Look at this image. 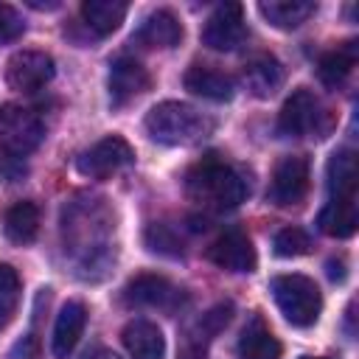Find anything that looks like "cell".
<instances>
[{"mask_svg": "<svg viewBox=\"0 0 359 359\" xmlns=\"http://www.w3.org/2000/svg\"><path fill=\"white\" fill-rule=\"evenodd\" d=\"M121 339L132 359H163V353H165L163 331L149 320H132L123 328Z\"/></svg>", "mask_w": 359, "mask_h": 359, "instance_id": "obj_16", "label": "cell"}, {"mask_svg": "<svg viewBox=\"0 0 359 359\" xmlns=\"http://www.w3.org/2000/svg\"><path fill=\"white\" fill-rule=\"evenodd\" d=\"M208 258L224 269V272H252L258 264L255 247L250 241V236L244 230H227L222 233L210 247H208Z\"/></svg>", "mask_w": 359, "mask_h": 359, "instance_id": "obj_10", "label": "cell"}, {"mask_svg": "<svg viewBox=\"0 0 359 359\" xmlns=\"http://www.w3.org/2000/svg\"><path fill=\"white\" fill-rule=\"evenodd\" d=\"M320 118H323L320 101L314 98V93L300 87L280 107V112H278V132L283 137H303V135L320 129Z\"/></svg>", "mask_w": 359, "mask_h": 359, "instance_id": "obj_8", "label": "cell"}, {"mask_svg": "<svg viewBox=\"0 0 359 359\" xmlns=\"http://www.w3.org/2000/svg\"><path fill=\"white\" fill-rule=\"evenodd\" d=\"M241 81H244V87L252 95L269 98L283 84V67H280V62L275 56H258V59H252V62L244 65Z\"/></svg>", "mask_w": 359, "mask_h": 359, "instance_id": "obj_17", "label": "cell"}, {"mask_svg": "<svg viewBox=\"0 0 359 359\" xmlns=\"http://www.w3.org/2000/svg\"><path fill=\"white\" fill-rule=\"evenodd\" d=\"M84 325H87V309L84 303L79 300H67L56 317V325H53V339H50V348H53V356L56 359H67L73 353V348L79 345L81 334H84Z\"/></svg>", "mask_w": 359, "mask_h": 359, "instance_id": "obj_13", "label": "cell"}, {"mask_svg": "<svg viewBox=\"0 0 359 359\" xmlns=\"http://www.w3.org/2000/svg\"><path fill=\"white\" fill-rule=\"evenodd\" d=\"M208 121L202 112H196L188 104L180 101H163L154 104L146 115V132L151 140L165 143V146H188L196 143L208 132Z\"/></svg>", "mask_w": 359, "mask_h": 359, "instance_id": "obj_2", "label": "cell"}, {"mask_svg": "<svg viewBox=\"0 0 359 359\" xmlns=\"http://www.w3.org/2000/svg\"><path fill=\"white\" fill-rule=\"evenodd\" d=\"M320 230L325 236H334V238H348L356 233L359 227V210H356V199H331L323 210H320V219H317Z\"/></svg>", "mask_w": 359, "mask_h": 359, "instance_id": "obj_19", "label": "cell"}, {"mask_svg": "<svg viewBox=\"0 0 359 359\" xmlns=\"http://www.w3.org/2000/svg\"><path fill=\"white\" fill-rule=\"evenodd\" d=\"M45 137L39 115L22 104H0V149L11 157L31 154Z\"/></svg>", "mask_w": 359, "mask_h": 359, "instance_id": "obj_4", "label": "cell"}, {"mask_svg": "<svg viewBox=\"0 0 359 359\" xmlns=\"http://www.w3.org/2000/svg\"><path fill=\"white\" fill-rule=\"evenodd\" d=\"M36 353H39V342H36L34 334L22 337V339L11 348V359H36Z\"/></svg>", "mask_w": 359, "mask_h": 359, "instance_id": "obj_31", "label": "cell"}, {"mask_svg": "<svg viewBox=\"0 0 359 359\" xmlns=\"http://www.w3.org/2000/svg\"><path fill=\"white\" fill-rule=\"evenodd\" d=\"M353 65H356V42H345L334 50H328L320 65H317V76L325 87L337 90L348 81V76L353 73Z\"/></svg>", "mask_w": 359, "mask_h": 359, "instance_id": "obj_23", "label": "cell"}, {"mask_svg": "<svg viewBox=\"0 0 359 359\" xmlns=\"http://www.w3.org/2000/svg\"><path fill=\"white\" fill-rule=\"evenodd\" d=\"M81 359H121V356L112 353V351H107V348H93V351H87Z\"/></svg>", "mask_w": 359, "mask_h": 359, "instance_id": "obj_32", "label": "cell"}, {"mask_svg": "<svg viewBox=\"0 0 359 359\" xmlns=\"http://www.w3.org/2000/svg\"><path fill=\"white\" fill-rule=\"evenodd\" d=\"M247 36L244 11L238 3H222L202 28V42L213 50H236Z\"/></svg>", "mask_w": 359, "mask_h": 359, "instance_id": "obj_9", "label": "cell"}, {"mask_svg": "<svg viewBox=\"0 0 359 359\" xmlns=\"http://www.w3.org/2000/svg\"><path fill=\"white\" fill-rule=\"evenodd\" d=\"M39 219H42L39 216V208L34 202H28V199H20V202H14L6 210L3 230H6L8 241H14V244H31L36 238V233H39Z\"/></svg>", "mask_w": 359, "mask_h": 359, "instance_id": "obj_20", "label": "cell"}, {"mask_svg": "<svg viewBox=\"0 0 359 359\" xmlns=\"http://www.w3.org/2000/svg\"><path fill=\"white\" fill-rule=\"evenodd\" d=\"M272 247H275V255H280V258H297L311 250V238L303 227H283L275 233Z\"/></svg>", "mask_w": 359, "mask_h": 359, "instance_id": "obj_26", "label": "cell"}, {"mask_svg": "<svg viewBox=\"0 0 359 359\" xmlns=\"http://www.w3.org/2000/svg\"><path fill=\"white\" fill-rule=\"evenodd\" d=\"M126 300L135 303V306H149V309L174 311V309L185 300V294H182V289H177L168 278L143 272V275H137V278H132V280L126 283Z\"/></svg>", "mask_w": 359, "mask_h": 359, "instance_id": "obj_11", "label": "cell"}, {"mask_svg": "<svg viewBox=\"0 0 359 359\" xmlns=\"http://www.w3.org/2000/svg\"><path fill=\"white\" fill-rule=\"evenodd\" d=\"M185 194L205 210H233L247 196L244 177L216 154L202 157L185 174Z\"/></svg>", "mask_w": 359, "mask_h": 359, "instance_id": "obj_1", "label": "cell"}, {"mask_svg": "<svg viewBox=\"0 0 359 359\" xmlns=\"http://www.w3.org/2000/svg\"><path fill=\"white\" fill-rule=\"evenodd\" d=\"M269 292L280 309V314L297 325V328H309L317 323L320 311H323V294L317 289V283L306 275H278L269 283Z\"/></svg>", "mask_w": 359, "mask_h": 359, "instance_id": "obj_3", "label": "cell"}, {"mask_svg": "<svg viewBox=\"0 0 359 359\" xmlns=\"http://www.w3.org/2000/svg\"><path fill=\"white\" fill-rule=\"evenodd\" d=\"M258 11L275 25V28H297L314 14L311 0H264L258 3Z\"/></svg>", "mask_w": 359, "mask_h": 359, "instance_id": "obj_24", "label": "cell"}, {"mask_svg": "<svg viewBox=\"0 0 359 359\" xmlns=\"http://www.w3.org/2000/svg\"><path fill=\"white\" fill-rule=\"evenodd\" d=\"M132 39L143 48H174L182 39V22L168 8H157L140 22Z\"/></svg>", "mask_w": 359, "mask_h": 359, "instance_id": "obj_15", "label": "cell"}, {"mask_svg": "<svg viewBox=\"0 0 359 359\" xmlns=\"http://www.w3.org/2000/svg\"><path fill=\"white\" fill-rule=\"evenodd\" d=\"M22 17L17 14V8L0 3V42H11L22 34Z\"/></svg>", "mask_w": 359, "mask_h": 359, "instance_id": "obj_30", "label": "cell"}, {"mask_svg": "<svg viewBox=\"0 0 359 359\" xmlns=\"http://www.w3.org/2000/svg\"><path fill=\"white\" fill-rule=\"evenodd\" d=\"M328 194L331 199H356V154L339 149L328 160Z\"/></svg>", "mask_w": 359, "mask_h": 359, "instance_id": "obj_21", "label": "cell"}, {"mask_svg": "<svg viewBox=\"0 0 359 359\" xmlns=\"http://www.w3.org/2000/svg\"><path fill=\"white\" fill-rule=\"evenodd\" d=\"M146 247H149L151 252L171 255V258L182 255V238H180L168 224H163V222H154V224L146 227Z\"/></svg>", "mask_w": 359, "mask_h": 359, "instance_id": "obj_27", "label": "cell"}, {"mask_svg": "<svg viewBox=\"0 0 359 359\" xmlns=\"http://www.w3.org/2000/svg\"><path fill=\"white\" fill-rule=\"evenodd\" d=\"M230 320H233V303H219V306H213L210 311H205L194 325H196L208 339H213L219 331L227 328Z\"/></svg>", "mask_w": 359, "mask_h": 359, "instance_id": "obj_28", "label": "cell"}, {"mask_svg": "<svg viewBox=\"0 0 359 359\" xmlns=\"http://www.w3.org/2000/svg\"><path fill=\"white\" fill-rule=\"evenodd\" d=\"M129 6L123 0H87L81 6V17H84V25L95 34V36H107L112 34L123 17H126Z\"/></svg>", "mask_w": 359, "mask_h": 359, "instance_id": "obj_22", "label": "cell"}, {"mask_svg": "<svg viewBox=\"0 0 359 359\" xmlns=\"http://www.w3.org/2000/svg\"><path fill=\"white\" fill-rule=\"evenodd\" d=\"M303 359H325V356H303Z\"/></svg>", "mask_w": 359, "mask_h": 359, "instance_id": "obj_34", "label": "cell"}, {"mask_svg": "<svg viewBox=\"0 0 359 359\" xmlns=\"http://www.w3.org/2000/svg\"><path fill=\"white\" fill-rule=\"evenodd\" d=\"M208 345H210V339L196 325H191L177 351V359H208Z\"/></svg>", "mask_w": 359, "mask_h": 359, "instance_id": "obj_29", "label": "cell"}, {"mask_svg": "<svg viewBox=\"0 0 359 359\" xmlns=\"http://www.w3.org/2000/svg\"><path fill=\"white\" fill-rule=\"evenodd\" d=\"M309 185H311L309 160L303 154H286L278 160V165L272 171L266 199L278 208H292V205H300L306 199Z\"/></svg>", "mask_w": 359, "mask_h": 359, "instance_id": "obj_5", "label": "cell"}, {"mask_svg": "<svg viewBox=\"0 0 359 359\" xmlns=\"http://www.w3.org/2000/svg\"><path fill=\"white\" fill-rule=\"evenodd\" d=\"M132 160H135L132 146H129L121 135H107V137H101L98 143H93L87 151L79 154L76 168H79L81 177L107 180V177H112L115 171L126 168Z\"/></svg>", "mask_w": 359, "mask_h": 359, "instance_id": "obj_6", "label": "cell"}, {"mask_svg": "<svg viewBox=\"0 0 359 359\" xmlns=\"http://www.w3.org/2000/svg\"><path fill=\"white\" fill-rule=\"evenodd\" d=\"M53 59L42 50H17L6 65V81L17 93H36L53 79Z\"/></svg>", "mask_w": 359, "mask_h": 359, "instance_id": "obj_7", "label": "cell"}, {"mask_svg": "<svg viewBox=\"0 0 359 359\" xmlns=\"http://www.w3.org/2000/svg\"><path fill=\"white\" fill-rule=\"evenodd\" d=\"M328 275L334 280H342L345 278V269H342V261H328Z\"/></svg>", "mask_w": 359, "mask_h": 359, "instance_id": "obj_33", "label": "cell"}, {"mask_svg": "<svg viewBox=\"0 0 359 359\" xmlns=\"http://www.w3.org/2000/svg\"><path fill=\"white\" fill-rule=\"evenodd\" d=\"M280 353L283 348L278 337L258 317H252L250 325L238 337V356L241 359H280Z\"/></svg>", "mask_w": 359, "mask_h": 359, "instance_id": "obj_18", "label": "cell"}, {"mask_svg": "<svg viewBox=\"0 0 359 359\" xmlns=\"http://www.w3.org/2000/svg\"><path fill=\"white\" fill-rule=\"evenodd\" d=\"M182 84L185 90L208 101H230L236 93V81L224 70H216L210 65H191L182 76Z\"/></svg>", "mask_w": 359, "mask_h": 359, "instance_id": "obj_14", "label": "cell"}, {"mask_svg": "<svg viewBox=\"0 0 359 359\" xmlns=\"http://www.w3.org/2000/svg\"><path fill=\"white\" fill-rule=\"evenodd\" d=\"M20 275L11 264H0V328H6L20 306Z\"/></svg>", "mask_w": 359, "mask_h": 359, "instance_id": "obj_25", "label": "cell"}, {"mask_svg": "<svg viewBox=\"0 0 359 359\" xmlns=\"http://www.w3.org/2000/svg\"><path fill=\"white\" fill-rule=\"evenodd\" d=\"M149 87H151V76L137 59L121 56V59H115L109 65V98H112V107L129 104L132 98L143 95Z\"/></svg>", "mask_w": 359, "mask_h": 359, "instance_id": "obj_12", "label": "cell"}]
</instances>
